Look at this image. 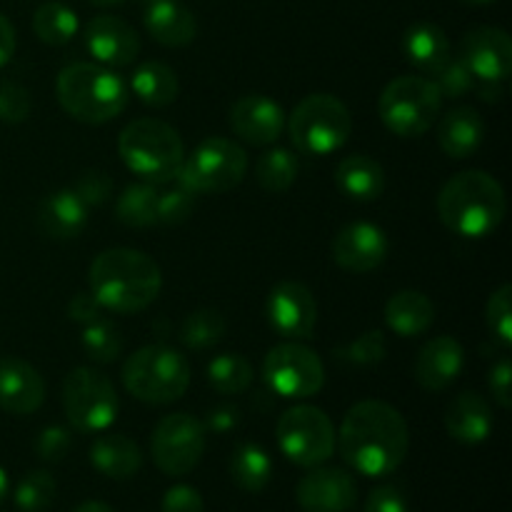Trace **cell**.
I'll return each instance as SVG.
<instances>
[{
    "instance_id": "6da1fadb",
    "label": "cell",
    "mask_w": 512,
    "mask_h": 512,
    "mask_svg": "<svg viewBox=\"0 0 512 512\" xmlns=\"http://www.w3.org/2000/svg\"><path fill=\"white\" fill-rule=\"evenodd\" d=\"M345 463L365 478H385L403 465L410 430L398 408L383 400H360L345 413L338 443Z\"/></svg>"
},
{
    "instance_id": "7a4b0ae2",
    "label": "cell",
    "mask_w": 512,
    "mask_h": 512,
    "mask_svg": "<svg viewBox=\"0 0 512 512\" xmlns=\"http://www.w3.org/2000/svg\"><path fill=\"white\" fill-rule=\"evenodd\" d=\"M88 283L103 310L133 315L155 303L163 288V273L143 250L110 248L93 260Z\"/></svg>"
},
{
    "instance_id": "3957f363",
    "label": "cell",
    "mask_w": 512,
    "mask_h": 512,
    "mask_svg": "<svg viewBox=\"0 0 512 512\" xmlns=\"http://www.w3.org/2000/svg\"><path fill=\"white\" fill-rule=\"evenodd\" d=\"M508 213V198L498 180L485 170H463L438 193V215L450 233L468 240L488 238Z\"/></svg>"
},
{
    "instance_id": "277c9868",
    "label": "cell",
    "mask_w": 512,
    "mask_h": 512,
    "mask_svg": "<svg viewBox=\"0 0 512 512\" xmlns=\"http://www.w3.org/2000/svg\"><path fill=\"white\" fill-rule=\"evenodd\" d=\"M58 103L70 118L88 125L115 120L128 105V85L113 70L95 63H73L55 80Z\"/></svg>"
},
{
    "instance_id": "5b68a950",
    "label": "cell",
    "mask_w": 512,
    "mask_h": 512,
    "mask_svg": "<svg viewBox=\"0 0 512 512\" xmlns=\"http://www.w3.org/2000/svg\"><path fill=\"white\" fill-rule=\"evenodd\" d=\"M118 153L125 168L143 183L165 185L178 178L185 145L173 125L158 118H138L120 130Z\"/></svg>"
},
{
    "instance_id": "8992f818",
    "label": "cell",
    "mask_w": 512,
    "mask_h": 512,
    "mask_svg": "<svg viewBox=\"0 0 512 512\" xmlns=\"http://www.w3.org/2000/svg\"><path fill=\"white\" fill-rule=\"evenodd\" d=\"M123 385L140 403H175L190 385V363L180 350L168 345H145L125 360Z\"/></svg>"
},
{
    "instance_id": "52a82bcc",
    "label": "cell",
    "mask_w": 512,
    "mask_h": 512,
    "mask_svg": "<svg viewBox=\"0 0 512 512\" xmlns=\"http://www.w3.org/2000/svg\"><path fill=\"white\" fill-rule=\"evenodd\" d=\"M288 133L300 153L325 158L348 143L353 133V115L335 95L313 93L295 105L288 120Z\"/></svg>"
},
{
    "instance_id": "ba28073f",
    "label": "cell",
    "mask_w": 512,
    "mask_h": 512,
    "mask_svg": "<svg viewBox=\"0 0 512 512\" xmlns=\"http://www.w3.org/2000/svg\"><path fill=\"white\" fill-rule=\"evenodd\" d=\"M443 95L430 78L400 75L390 80L378 100V113L385 128L398 138H420L440 118Z\"/></svg>"
},
{
    "instance_id": "9c48e42d",
    "label": "cell",
    "mask_w": 512,
    "mask_h": 512,
    "mask_svg": "<svg viewBox=\"0 0 512 512\" xmlns=\"http://www.w3.org/2000/svg\"><path fill=\"white\" fill-rule=\"evenodd\" d=\"M113 380L95 368H73L63 380V410L78 433H103L118 418Z\"/></svg>"
},
{
    "instance_id": "30bf717a",
    "label": "cell",
    "mask_w": 512,
    "mask_h": 512,
    "mask_svg": "<svg viewBox=\"0 0 512 512\" xmlns=\"http://www.w3.org/2000/svg\"><path fill=\"white\" fill-rule=\"evenodd\" d=\"M275 438L290 463L300 468H315L333 458L338 430L325 410L315 405H293L280 415Z\"/></svg>"
},
{
    "instance_id": "8fae6325",
    "label": "cell",
    "mask_w": 512,
    "mask_h": 512,
    "mask_svg": "<svg viewBox=\"0 0 512 512\" xmlns=\"http://www.w3.org/2000/svg\"><path fill=\"white\" fill-rule=\"evenodd\" d=\"M248 173V153L230 138H208L183 160L178 183L203 193H225L243 183Z\"/></svg>"
},
{
    "instance_id": "7c38bea8",
    "label": "cell",
    "mask_w": 512,
    "mask_h": 512,
    "mask_svg": "<svg viewBox=\"0 0 512 512\" xmlns=\"http://www.w3.org/2000/svg\"><path fill=\"white\" fill-rule=\"evenodd\" d=\"M263 378L275 395L285 400H308L325 385V365L313 348L288 340L268 350Z\"/></svg>"
},
{
    "instance_id": "4fadbf2b",
    "label": "cell",
    "mask_w": 512,
    "mask_h": 512,
    "mask_svg": "<svg viewBox=\"0 0 512 512\" xmlns=\"http://www.w3.org/2000/svg\"><path fill=\"white\" fill-rule=\"evenodd\" d=\"M150 453L160 473L170 478L193 473L205 455V425L188 413L165 415L150 435Z\"/></svg>"
},
{
    "instance_id": "5bb4252c",
    "label": "cell",
    "mask_w": 512,
    "mask_h": 512,
    "mask_svg": "<svg viewBox=\"0 0 512 512\" xmlns=\"http://www.w3.org/2000/svg\"><path fill=\"white\" fill-rule=\"evenodd\" d=\"M268 325L285 340H308L318 325V303L308 285L298 280H283L275 285L265 303Z\"/></svg>"
},
{
    "instance_id": "9a60e30c",
    "label": "cell",
    "mask_w": 512,
    "mask_h": 512,
    "mask_svg": "<svg viewBox=\"0 0 512 512\" xmlns=\"http://www.w3.org/2000/svg\"><path fill=\"white\" fill-rule=\"evenodd\" d=\"M458 60L478 80L503 83L512 73V40L503 28L480 25L463 35Z\"/></svg>"
},
{
    "instance_id": "2e32d148",
    "label": "cell",
    "mask_w": 512,
    "mask_h": 512,
    "mask_svg": "<svg viewBox=\"0 0 512 512\" xmlns=\"http://www.w3.org/2000/svg\"><path fill=\"white\" fill-rule=\"evenodd\" d=\"M295 498L305 512H350L358 503V485L348 470L315 465L298 483Z\"/></svg>"
},
{
    "instance_id": "e0dca14e",
    "label": "cell",
    "mask_w": 512,
    "mask_h": 512,
    "mask_svg": "<svg viewBox=\"0 0 512 512\" xmlns=\"http://www.w3.org/2000/svg\"><path fill=\"white\" fill-rule=\"evenodd\" d=\"M390 253V240L385 230L375 223H350L335 235L333 260L350 273H370L380 268Z\"/></svg>"
},
{
    "instance_id": "ac0fdd59",
    "label": "cell",
    "mask_w": 512,
    "mask_h": 512,
    "mask_svg": "<svg viewBox=\"0 0 512 512\" xmlns=\"http://www.w3.org/2000/svg\"><path fill=\"white\" fill-rule=\"evenodd\" d=\"M230 128L250 145H273L285 130V110L268 95H243L230 108Z\"/></svg>"
},
{
    "instance_id": "d6986e66",
    "label": "cell",
    "mask_w": 512,
    "mask_h": 512,
    "mask_svg": "<svg viewBox=\"0 0 512 512\" xmlns=\"http://www.w3.org/2000/svg\"><path fill=\"white\" fill-rule=\"evenodd\" d=\"M85 45L98 63L125 68L133 65L140 53V38L125 20L115 15H98L85 25Z\"/></svg>"
},
{
    "instance_id": "ffe728a7",
    "label": "cell",
    "mask_w": 512,
    "mask_h": 512,
    "mask_svg": "<svg viewBox=\"0 0 512 512\" xmlns=\"http://www.w3.org/2000/svg\"><path fill=\"white\" fill-rule=\"evenodd\" d=\"M43 403V375L20 358L0 360V410L10 415H30Z\"/></svg>"
},
{
    "instance_id": "44dd1931",
    "label": "cell",
    "mask_w": 512,
    "mask_h": 512,
    "mask_svg": "<svg viewBox=\"0 0 512 512\" xmlns=\"http://www.w3.org/2000/svg\"><path fill=\"white\" fill-rule=\"evenodd\" d=\"M465 365V350L453 335H438L420 348L413 363V375L420 388L445 390L458 380Z\"/></svg>"
},
{
    "instance_id": "7402d4cb",
    "label": "cell",
    "mask_w": 512,
    "mask_h": 512,
    "mask_svg": "<svg viewBox=\"0 0 512 512\" xmlns=\"http://www.w3.org/2000/svg\"><path fill=\"white\" fill-rule=\"evenodd\" d=\"M495 428L493 410L478 393H460L445 410V430L463 445H480Z\"/></svg>"
},
{
    "instance_id": "603a6c76",
    "label": "cell",
    "mask_w": 512,
    "mask_h": 512,
    "mask_svg": "<svg viewBox=\"0 0 512 512\" xmlns=\"http://www.w3.org/2000/svg\"><path fill=\"white\" fill-rule=\"evenodd\" d=\"M143 20L150 38L165 48H183L193 43L198 35L195 15L175 0H150Z\"/></svg>"
},
{
    "instance_id": "cb8c5ba5",
    "label": "cell",
    "mask_w": 512,
    "mask_h": 512,
    "mask_svg": "<svg viewBox=\"0 0 512 512\" xmlns=\"http://www.w3.org/2000/svg\"><path fill=\"white\" fill-rule=\"evenodd\" d=\"M485 140V120L470 105H458L450 108L440 118L438 125V143L445 155L455 160H465L483 145Z\"/></svg>"
},
{
    "instance_id": "d4e9b609",
    "label": "cell",
    "mask_w": 512,
    "mask_h": 512,
    "mask_svg": "<svg viewBox=\"0 0 512 512\" xmlns=\"http://www.w3.org/2000/svg\"><path fill=\"white\" fill-rule=\"evenodd\" d=\"M88 223V205L78 198L73 188L50 193L38 210V225L48 238H78Z\"/></svg>"
},
{
    "instance_id": "484cf974",
    "label": "cell",
    "mask_w": 512,
    "mask_h": 512,
    "mask_svg": "<svg viewBox=\"0 0 512 512\" xmlns=\"http://www.w3.org/2000/svg\"><path fill=\"white\" fill-rule=\"evenodd\" d=\"M385 325L400 338H420L435 323V305L420 290H400L385 303Z\"/></svg>"
},
{
    "instance_id": "4316f807",
    "label": "cell",
    "mask_w": 512,
    "mask_h": 512,
    "mask_svg": "<svg viewBox=\"0 0 512 512\" xmlns=\"http://www.w3.org/2000/svg\"><path fill=\"white\" fill-rule=\"evenodd\" d=\"M403 53L418 70L438 75L450 60V40L440 25L420 20L405 30Z\"/></svg>"
},
{
    "instance_id": "83f0119b",
    "label": "cell",
    "mask_w": 512,
    "mask_h": 512,
    "mask_svg": "<svg viewBox=\"0 0 512 512\" xmlns=\"http://www.w3.org/2000/svg\"><path fill=\"white\" fill-rule=\"evenodd\" d=\"M335 183L358 203H373L385 193V170L375 158L365 153H353L335 170Z\"/></svg>"
},
{
    "instance_id": "f1b7e54d",
    "label": "cell",
    "mask_w": 512,
    "mask_h": 512,
    "mask_svg": "<svg viewBox=\"0 0 512 512\" xmlns=\"http://www.w3.org/2000/svg\"><path fill=\"white\" fill-rule=\"evenodd\" d=\"M90 463L100 475L110 480H128L143 465V453L138 443L125 435H100L90 445Z\"/></svg>"
},
{
    "instance_id": "f546056e",
    "label": "cell",
    "mask_w": 512,
    "mask_h": 512,
    "mask_svg": "<svg viewBox=\"0 0 512 512\" xmlns=\"http://www.w3.org/2000/svg\"><path fill=\"white\" fill-rule=\"evenodd\" d=\"M130 88L138 95L140 103L150 105V108H165V105L175 103L180 85L178 75L170 65L148 60V63L135 68L133 78H130Z\"/></svg>"
},
{
    "instance_id": "4dcf8cb0",
    "label": "cell",
    "mask_w": 512,
    "mask_h": 512,
    "mask_svg": "<svg viewBox=\"0 0 512 512\" xmlns=\"http://www.w3.org/2000/svg\"><path fill=\"white\" fill-rule=\"evenodd\" d=\"M230 478L245 493H260L273 478V460L258 443H243L230 455Z\"/></svg>"
},
{
    "instance_id": "1f68e13d",
    "label": "cell",
    "mask_w": 512,
    "mask_h": 512,
    "mask_svg": "<svg viewBox=\"0 0 512 512\" xmlns=\"http://www.w3.org/2000/svg\"><path fill=\"white\" fill-rule=\"evenodd\" d=\"M115 215L128 228H150L158 223V190L150 183H133L120 193Z\"/></svg>"
},
{
    "instance_id": "d6a6232c",
    "label": "cell",
    "mask_w": 512,
    "mask_h": 512,
    "mask_svg": "<svg viewBox=\"0 0 512 512\" xmlns=\"http://www.w3.org/2000/svg\"><path fill=\"white\" fill-rule=\"evenodd\" d=\"M208 383L220 395H240L253 385V365L240 353H220L208 363Z\"/></svg>"
},
{
    "instance_id": "836d02e7",
    "label": "cell",
    "mask_w": 512,
    "mask_h": 512,
    "mask_svg": "<svg viewBox=\"0 0 512 512\" xmlns=\"http://www.w3.org/2000/svg\"><path fill=\"white\" fill-rule=\"evenodd\" d=\"M298 178V155L288 148H270L255 163V180L268 193H285Z\"/></svg>"
},
{
    "instance_id": "e575fe53",
    "label": "cell",
    "mask_w": 512,
    "mask_h": 512,
    "mask_svg": "<svg viewBox=\"0 0 512 512\" xmlns=\"http://www.w3.org/2000/svg\"><path fill=\"white\" fill-rule=\"evenodd\" d=\"M33 33L48 45H65L78 33V15L60 0L43 3L33 15Z\"/></svg>"
},
{
    "instance_id": "d590c367",
    "label": "cell",
    "mask_w": 512,
    "mask_h": 512,
    "mask_svg": "<svg viewBox=\"0 0 512 512\" xmlns=\"http://www.w3.org/2000/svg\"><path fill=\"white\" fill-rule=\"evenodd\" d=\"M225 318L213 308H200L190 313L180 325V343L190 350H208L218 345L225 335Z\"/></svg>"
},
{
    "instance_id": "8d00e7d4",
    "label": "cell",
    "mask_w": 512,
    "mask_h": 512,
    "mask_svg": "<svg viewBox=\"0 0 512 512\" xmlns=\"http://www.w3.org/2000/svg\"><path fill=\"white\" fill-rule=\"evenodd\" d=\"M80 343H83L85 355H88L93 363H100V365L115 363V360L123 355V345H125L118 325H113L105 318L85 325Z\"/></svg>"
},
{
    "instance_id": "74e56055",
    "label": "cell",
    "mask_w": 512,
    "mask_h": 512,
    "mask_svg": "<svg viewBox=\"0 0 512 512\" xmlns=\"http://www.w3.org/2000/svg\"><path fill=\"white\" fill-rule=\"evenodd\" d=\"M55 500V478L45 470H33L15 485V505L23 512H43Z\"/></svg>"
},
{
    "instance_id": "f35d334b",
    "label": "cell",
    "mask_w": 512,
    "mask_h": 512,
    "mask_svg": "<svg viewBox=\"0 0 512 512\" xmlns=\"http://www.w3.org/2000/svg\"><path fill=\"white\" fill-rule=\"evenodd\" d=\"M385 353H388V343H385L383 330H368L360 338H355L353 343L335 350V358L348 365H363L365 368V365L383 363Z\"/></svg>"
},
{
    "instance_id": "ab89813d",
    "label": "cell",
    "mask_w": 512,
    "mask_h": 512,
    "mask_svg": "<svg viewBox=\"0 0 512 512\" xmlns=\"http://www.w3.org/2000/svg\"><path fill=\"white\" fill-rule=\"evenodd\" d=\"M485 320L495 340L510 348L512 345V285H500L488 300L485 308Z\"/></svg>"
},
{
    "instance_id": "60d3db41",
    "label": "cell",
    "mask_w": 512,
    "mask_h": 512,
    "mask_svg": "<svg viewBox=\"0 0 512 512\" xmlns=\"http://www.w3.org/2000/svg\"><path fill=\"white\" fill-rule=\"evenodd\" d=\"M195 210V193L185 185L158 193V223L163 225H180L193 215Z\"/></svg>"
},
{
    "instance_id": "b9f144b4",
    "label": "cell",
    "mask_w": 512,
    "mask_h": 512,
    "mask_svg": "<svg viewBox=\"0 0 512 512\" xmlns=\"http://www.w3.org/2000/svg\"><path fill=\"white\" fill-rule=\"evenodd\" d=\"M30 110H33V100L28 90L13 80H3L0 83V120L13 125L23 123L28 120Z\"/></svg>"
},
{
    "instance_id": "7bdbcfd3",
    "label": "cell",
    "mask_w": 512,
    "mask_h": 512,
    "mask_svg": "<svg viewBox=\"0 0 512 512\" xmlns=\"http://www.w3.org/2000/svg\"><path fill=\"white\" fill-rule=\"evenodd\" d=\"M435 85H438L443 98H463V95H468L475 88V75L455 58L445 63V68L438 73Z\"/></svg>"
},
{
    "instance_id": "ee69618b",
    "label": "cell",
    "mask_w": 512,
    "mask_h": 512,
    "mask_svg": "<svg viewBox=\"0 0 512 512\" xmlns=\"http://www.w3.org/2000/svg\"><path fill=\"white\" fill-rule=\"evenodd\" d=\"M70 445H73V433L68 428H63V425H48L35 438V453L45 463H58V460H63L68 455Z\"/></svg>"
},
{
    "instance_id": "f6af8a7d",
    "label": "cell",
    "mask_w": 512,
    "mask_h": 512,
    "mask_svg": "<svg viewBox=\"0 0 512 512\" xmlns=\"http://www.w3.org/2000/svg\"><path fill=\"white\" fill-rule=\"evenodd\" d=\"M73 190L88 208H95V205H103L113 195V178L100 173V170H88V173L80 175Z\"/></svg>"
},
{
    "instance_id": "bcb514c9",
    "label": "cell",
    "mask_w": 512,
    "mask_h": 512,
    "mask_svg": "<svg viewBox=\"0 0 512 512\" xmlns=\"http://www.w3.org/2000/svg\"><path fill=\"white\" fill-rule=\"evenodd\" d=\"M510 380H512V365L508 358L495 360L493 368L488 373V388L493 393V400L500 405V408L508 410L512 405V395H510Z\"/></svg>"
},
{
    "instance_id": "7dc6e473",
    "label": "cell",
    "mask_w": 512,
    "mask_h": 512,
    "mask_svg": "<svg viewBox=\"0 0 512 512\" xmlns=\"http://www.w3.org/2000/svg\"><path fill=\"white\" fill-rule=\"evenodd\" d=\"M365 512H410V508L395 485H380L365 500Z\"/></svg>"
},
{
    "instance_id": "c3c4849f",
    "label": "cell",
    "mask_w": 512,
    "mask_h": 512,
    "mask_svg": "<svg viewBox=\"0 0 512 512\" xmlns=\"http://www.w3.org/2000/svg\"><path fill=\"white\" fill-rule=\"evenodd\" d=\"M203 498L190 485H173L163 495V512H203Z\"/></svg>"
},
{
    "instance_id": "681fc988",
    "label": "cell",
    "mask_w": 512,
    "mask_h": 512,
    "mask_svg": "<svg viewBox=\"0 0 512 512\" xmlns=\"http://www.w3.org/2000/svg\"><path fill=\"white\" fill-rule=\"evenodd\" d=\"M68 315L73 323H80L85 328V325L103 318V305L93 298V293H78L68 303Z\"/></svg>"
},
{
    "instance_id": "f907efd6",
    "label": "cell",
    "mask_w": 512,
    "mask_h": 512,
    "mask_svg": "<svg viewBox=\"0 0 512 512\" xmlns=\"http://www.w3.org/2000/svg\"><path fill=\"white\" fill-rule=\"evenodd\" d=\"M235 425H238V408L223 405V408H215L208 413V428L215 433H228Z\"/></svg>"
},
{
    "instance_id": "816d5d0a",
    "label": "cell",
    "mask_w": 512,
    "mask_h": 512,
    "mask_svg": "<svg viewBox=\"0 0 512 512\" xmlns=\"http://www.w3.org/2000/svg\"><path fill=\"white\" fill-rule=\"evenodd\" d=\"M15 53V28L3 13H0V68L10 63Z\"/></svg>"
},
{
    "instance_id": "f5cc1de1",
    "label": "cell",
    "mask_w": 512,
    "mask_h": 512,
    "mask_svg": "<svg viewBox=\"0 0 512 512\" xmlns=\"http://www.w3.org/2000/svg\"><path fill=\"white\" fill-rule=\"evenodd\" d=\"M480 83H483V85H480V93H483L480 98L488 100V103H493V100L498 103L500 95H503V90H500V83H488V80H480Z\"/></svg>"
},
{
    "instance_id": "db71d44e",
    "label": "cell",
    "mask_w": 512,
    "mask_h": 512,
    "mask_svg": "<svg viewBox=\"0 0 512 512\" xmlns=\"http://www.w3.org/2000/svg\"><path fill=\"white\" fill-rule=\"evenodd\" d=\"M73 512H115L110 505L100 503V500H88V503H80Z\"/></svg>"
},
{
    "instance_id": "11a10c76",
    "label": "cell",
    "mask_w": 512,
    "mask_h": 512,
    "mask_svg": "<svg viewBox=\"0 0 512 512\" xmlns=\"http://www.w3.org/2000/svg\"><path fill=\"white\" fill-rule=\"evenodd\" d=\"M8 490H10V480H8V473H5V470L0 468V503H3V500L8 498Z\"/></svg>"
},
{
    "instance_id": "9f6ffc18",
    "label": "cell",
    "mask_w": 512,
    "mask_h": 512,
    "mask_svg": "<svg viewBox=\"0 0 512 512\" xmlns=\"http://www.w3.org/2000/svg\"><path fill=\"white\" fill-rule=\"evenodd\" d=\"M88 3L98 5V8H113V5H123L125 0H88Z\"/></svg>"
},
{
    "instance_id": "6f0895ef",
    "label": "cell",
    "mask_w": 512,
    "mask_h": 512,
    "mask_svg": "<svg viewBox=\"0 0 512 512\" xmlns=\"http://www.w3.org/2000/svg\"><path fill=\"white\" fill-rule=\"evenodd\" d=\"M463 3H470V5H493V3H498V0H463Z\"/></svg>"
}]
</instances>
